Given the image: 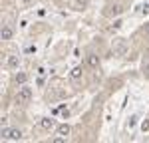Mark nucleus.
<instances>
[{"mask_svg": "<svg viewBox=\"0 0 149 143\" xmlns=\"http://www.w3.org/2000/svg\"><path fill=\"white\" fill-rule=\"evenodd\" d=\"M81 74H84V68L78 66V68H74V70H72L70 76H72V80H78V78H81Z\"/></svg>", "mask_w": 149, "mask_h": 143, "instance_id": "6e6552de", "label": "nucleus"}, {"mask_svg": "<svg viewBox=\"0 0 149 143\" xmlns=\"http://www.w3.org/2000/svg\"><path fill=\"white\" fill-rule=\"evenodd\" d=\"M2 139H8V141H18V139H22V131H20V129H10V127H4V129H2Z\"/></svg>", "mask_w": 149, "mask_h": 143, "instance_id": "f03ea898", "label": "nucleus"}, {"mask_svg": "<svg viewBox=\"0 0 149 143\" xmlns=\"http://www.w3.org/2000/svg\"><path fill=\"white\" fill-rule=\"evenodd\" d=\"M113 54H115V56H125V54H127V40H123V38L115 40V44H113Z\"/></svg>", "mask_w": 149, "mask_h": 143, "instance_id": "7ed1b4c3", "label": "nucleus"}, {"mask_svg": "<svg viewBox=\"0 0 149 143\" xmlns=\"http://www.w3.org/2000/svg\"><path fill=\"white\" fill-rule=\"evenodd\" d=\"M145 34L149 36V24H147V26H145Z\"/></svg>", "mask_w": 149, "mask_h": 143, "instance_id": "2eb2a0df", "label": "nucleus"}, {"mask_svg": "<svg viewBox=\"0 0 149 143\" xmlns=\"http://www.w3.org/2000/svg\"><path fill=\"white\" fill-rule=\"evenodd\" d=\"M143 76H145V78H149V64H145V66H143Z\"/></svg>", "mask_w": 149, "mask_h": 143, "instance_id": "ddd939ff", "label": "nucleus"}, {"mask_svg": "<svg viewBox=\"0 0 149 143\" xmlns=\"http://www.w3.org/2000/svg\"><path fill=\"white\" fill-rule=\"evenodd\" d=\"M119 12H121V8L119 6H113V10H107V16H117Z\"/></svg>", "mask_w": 149, "mask_h": 143, "instance_id": "9b49d317", "label": "nucleus"}, {"mask_svg": "<svg viewBox=\"0 0 149 143\" xmlns=\"http://www.w3.org/2000/svg\"><path fill=\"white\" fill-rule=\"evenodd\" d=\"M18 64H20V58L18 56H8V60H6V66L8 68H18Z\"/></svg>", "mask_w": 149, "mask_h": 143, "instance_id": "0eeeda50", "label": "nucleus"}, {"mask_svg": "<svg viewBox=\"0 0 149 143\" xmlns=\"http://www.w3.org/2000/svg\"><path fill=\"white\" fill-rule=\"evenodd\" d=\"M30 99H32V90L22 83V87H20L18 94H16V103H28Z\"/></svg>", "mask_w": 149, "mask_h": 143, "instance_id": "f257e3e1", "label": "nucleus"}, {"mask_svg": "<svg viewBox=\"0 0 149 143\" xmlns=\"http://www.w3.org/2000/svg\"><path fill=\"white\" fill-rule=\"evenodd\" d=\"M32 2H34V0H22V6H30Z\"/></svg>", "mask_w": 149, "mask_h": 143, "instance_id": "4468645a", "label": "nucleus"}, {"mask_svg": "<svg viewBox=\"0 0 149 143\" xmlns=\"http://www.w3.org/2000/svg\"><path fill=\"white\" fill-rule=\"evenodd\" d=\"M88 66H90L92 70H97V66H100V58H97L95 54H88Z\"/></svg>", "mask_w": 149, "mask_h": 143, "instance_id": "39448f33", "label": "nucleus"}, {"mask_svg": "<svg viewBox=\"0 0 149 143\" xmlns=\"http://www.w3.org/2000/svg\"><path fill=\"white\" fill-rule=\"evenodd\" d=\"M74 4H76L78 8H86V6L90 4V0H74Z\"/></svg>", "mask_w": 149, "mask_h": 143, "instance_id": "9d476101", "label": "nucleus"}, {"mask_svg": "<svg viewBox=\"0 0 149 143\" xmlns=\"http://www.w3.org/2000/svg\"><path fill=\"white\" fill-rule=\"evenodd\" d=\"M68 133H70V127H68V125H60V127H58V135H64V137H66Z\"/></svg>", "mask_w": 149, "mask_h": 143, "instance_id": "1a4fd4ad", "label": "nucleus"}, {"mask_svg": "<svg viewBox=\"0 0 149 143\" xmlns=\"http://www.w3.org/2000/svg\"><path fill=\"white\" fill-rule=\"evenodd\" d=\"M26 82V74H18L16 76V83H24Z\"/></svg>", "mask_w": 149, "mask_h": 143, "instance_id": "f8f14e48", "label": "nucleus"}, {"mask_svg": "<svg viewBox=\"0 0 149 143\" xmlns=\"http://www.w3.org/2000/svg\"><path fill=\"white\" fill-rule=\"evenodd\" d=\"M56 123H54V119L52 117H44V119H40V123H38V129H44V131H50L52 127H54Z\"/></svg>", "mask_w": 149, "mask_h": 143, "instance_id": "20e7f679", "label": "nucleus"}, {"mask_svg": "<svg viewBox=\"0 0 149 143\" xmlns=\"http://www.w3.org/2000/svg\"><path fill=\"white\" fill-rule=\"evenodd\" d=\"M12 34H14V30H12L10 26H2V32H0V36H2V40H10Z\"/></svg>", "mask_w": 149, "mask_h": 143, "instance_id": "423d86ee", "label": "nucleus"}]
</instances>
